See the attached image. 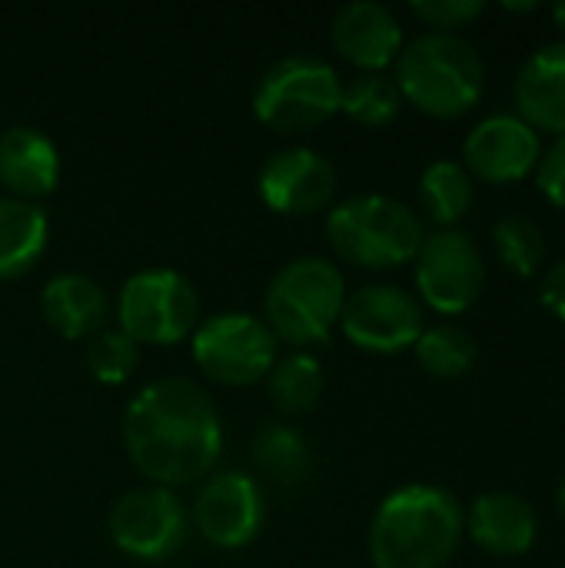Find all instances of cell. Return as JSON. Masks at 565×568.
Listing matches in <instances>:
<instances>
[{"label": "cell", "instance_id": "5bb4252c", "mask_svg": "<svg viewBox=\"0 0 565 568\" xmlns=\"http://www.w3.org/2000/svg\"><path fill=\"white\" fill-rule=\"evenodd\" d=\"M543 140L519 113H493L480 120L463 143V166L486 183H516L539 163Z\"/></svg>", "mask_w": 565, "mask_h": 568}, {"label": "cell", "instance_id": "52a82bcc", "mask_svg": "<svg viewBox=\"0 0 565 568\" xmlns=\"http://www.w3.org/2000/svg\"><path fill=\"white\" fill-rule=\"evenodd\" d=\"M117 320L137 346H176L200 326L196 286L167 266L140 270L117 293Z\"/></svg>", "mask_w": 565, "mask_h": 568}, {"label": "cell", "instance_id": "8992f818", "mask_svg": "<svg viewBox=\"0 0 565 568\" xmlns=\"http://www.w3.org/2000/svg\"><path fill=\"white\" fill-rule=\"evenodd\" d=\"M343 80L316 53H286L266 67L253 90V113L263 126L290 136L323 126L340 113Z\"/></svg>", "mask_w": 565, "mask_h": 568}, {"label": "cell", "instance_id": "44dd1931", "mask_svg": "<svg viewBox=\"0 0 565 568\" xmlns=\"http://www.w3.org/2000/svg\"><path fill=\"white\" fill-rule=\"evenodd\" d=\"M266 393H270V403L283 416L313 413L326 393V376H323L320 359L303 353V349L276 356V363L266 376Z\"/></svg>", "mask_w": 565, "mask_h": 568}, {"label": "cell", "instance_id": "e0dca14e", "mask_svg": "<svg viewBox=\"0 0 565 568\" xmlns=\"http://www.w3.org/2000/svg\"><path fill=\"white\" fill-rule=\"evenodd\" d=\"M60 183V150L37 126H7L0 133V186L7 196L40 203Z\"/></svg>", "mask_w": 565, "mask_h": 568}, {"label": "cell", "instance_id": "4dcf8cb0", "mask_svg": "<svg viewBox=\"0 0 565 568\" xmlns=\"http://www.w3.org/2000/svg\"><path fill=\"white\" fill-rule=\"evenodd\" d=\"M553 20H556V27H559V30H565V0L553 7Z\"/></svg>", "mask_w": 565, "mask_h": 568}, {"label": "cell", "instance_id": "d6986e66", "mask_svg": "<svg viewBox=\"0 0 565 568\" xmlns=\"http://www.w3.org/2000/svg\"><path fill=\"white\" fill-rule=\"evenodd\" d=\"M516 113L539 133H565V40L539 47L516 77Z\"/></svg>", "mask_w": 565, "mask_h": 568}, {"label": "cell", "instance_id": "30bf717a", "mask_svg": "<svg viewBox=\"0 0 565 568\" xmlns=\"http://www.w3.org/2000/svg\"><path fill=\"white\" fill-rule=\"evenodd\" d=\"M416 290L420 303L443 316H460L486 290V260L476 240L463 230H436L426 233L416 253Z\"/></svg>", "mask_w": 565, "mask_h": 568}, {"label": "cell", "instance_id": "9c48e42d", "mask_svg": "<svg viewBox=\"0 0 565 568\" xmlns=\"http://www.w3.org/2000/svg\"><path fill=\"white\" fill-rule=\"evenodd\" d=\"M190 516L176 489L143 486L123 493L110 516L107 532L113 546L137 562H167L186 542Z\"/></svg>", "mask_w": 565, "mask_h": 568}, {"label": "cell", "instance_id": "d4e9b609", "mask_svg": "<svg viewBox=\"0 0 565 568\" xmlns=\"http://www.w3.org/2000/svg\"><path fill=\"white\" fill-rule=\"evenodd\" d=\"M403 110V93L393 77L386 73H360L350 83H343V100L340 113L363 126H386L400 116Z\"/></svg>", "mask_w": 565, "mask_h": 568}, {"label": "cell", "instance_id": "7c38bea8", "mask_svg": "<svg viewBox=\"0 0 565 568\" xmlns=\"http://www.w3.org/2000/svg\"><path fill=\"white\" fill-rule=\"evenodd\" d=\"M193 529L213 549H246L260 539L266 526V496L263 486L246 473H213L203 479L193 509Z\"/></svg>", "mask_w": 565, "mask_h": 568}, {"label": "cell", "instance_id": "d6a6232c", "mask_svg": "<svg viewBox=\"0 0 565 568\" xmlns=\"http://www.w3.org/2000/svg\"><path fill=\"white\" fill-rule=\"evenodd\" d=\"M559 568H565V562H563V566H559Z\"/></svg>", "mask_w": 565, "mask_h": 568}, {"label": "cell", "instance_id": "277c9868", "mask_svg": "<svg viewBox=\"0 0 565 568\" xmlns=\"http://www.w3.org/2000/svg\"><path fill=\"white\" fill-rule=\"evenodd\" d=\"M333 253L360 270H400L416 260L426 226L413 206L383 193H356L326 216Z\"/></svg>", "mask_w": 565, "mask_h": 568}, {"label": "cell", "instance_id": "9a60e30c", "mask_svg": "<svg viewBox=\"0 0 565 568\" xmlns=\"http://www.w3.org/2000/svg\"><path fill=\"white\" fill-rule=\"evenodd\" d=\"M330 40L346 63L363 73H383L403 50V23L386 3L353 0L333 13Z\"/></svg>", "mask_w": 565, "mask_h": 568}, {"label": "cell", "instance_id": "2e32d148", "mask_svg": "<svg viewBox=\"0 0 565 568\" xmlns=\"http://www.w3.org/2000/svg\"><path fill=\"white\" fill-rule=\"evenodd\" d=\"M466 529L470 539L500 559H516L526 556L536 546L539 536V516L533 509V503L519 493H506V489H493L483 493L466 516Z\"/></svg>", "mask_w": 565, "mask_h": 568}, {"label": "cell", "instance_id": "83f0119b", "mask_svg": "<svg viewBox=\"0 0 565 568\" xmlns=\"http://www.w3.org/2000/svg\"><path fill=\"white\" fill-rule=\"evenodd\" d=\"M410 10L416 20H423L436 33H456L460 27L483 17L486 3L483 0H416V3H410Z\"/></svg>", "mask_w": 565, "mask_h": 568}, {"label": "cell", "instance_id": "7a4b0ae2", "mask_svg": "<svg viewBox=\"0 0 565 568\" xmlns=\"http://www.w3.org/2000/svg\"><path fill=\"white\" fill-rule=\"evenodd\" d=\"M466 536L463 503L430 483L390 493L370 523L373 568H446Z\"/></svg>", "mask_w": 565, "mask_h": 568}, {"label": "cell", "instance_id": "4fadbf2b", "mask_svg": "<svg viewBox=\"0 0 565 568\" xmlns=\"http://www.w3.org/2000/svg\"><path fill=\"white\" fill-rule=\"evenodd\" d=\"M340 173L330 156L313 146H283L270 153L256 173L260 200L280 216H310L333 203Z\"/></svg>", "mask_w": 565, "mask_h": 568}, {"label": "cell", "instance_id": "3957f363", "mask_svg": "<svg viewBox=\"0 0 565 568\" xmlns=\"http://www.w3.org/2000/svg\"><path fill=\"white\" fill-rule=\"evenodd\" d=\"M393 80L403 100H410L416 110L440 120H456L480 103L486 67L466 37L430 30L403 43Z\"/></svg>", "mask_w": 565, "mask_h": 568}, {"label": "cell", "instance_id": "ac0fdd59", "mask_svg": "<svg viewBox=\"0 0 565 568\" xmlns=\"http://www.w3.org/2000/svg\"><path fill=\"white\" fill-rule=\"evenodd\" d=\"M40 313L57 336L77 343L103 333L110 320V300L97 280L83 273H57L40 290Z\"/></svg>", "mask_w": 565, "mask_h": 568}, {"label": "cell", "instance_id": "cb8c5ba5", "mask_svg": "<svg viewBox=\"0 0 565 568\" xmlns=\"http://www.w3.org/2000/svg\"><path fill=\"white\" fill-rule=\"evenodd\" d=\"M416 359L420 366L436 376V379H460L476 366V339L453 323H440V326H426L416 339Z\"/></svg>", "mask_w": 565, "mask_h": 568}, {"label": "cell", "instance_id": "5b68a950", "mask_svg": "<svg viewBox=\"0 0 565 568\" xmlns=\"http://www.w3.org/2000/svg\"><path fill=\"white\" fill-rule=\"evenodd\" d=\"M346 296V280L336 263L323 256H296L270 280L263 296V323L276 343L326 346L340 326Z\"/></svg>", "mask_w": 565, "mask_h": 568}, {"label": "cell", "instance_id": "f546056e", "mask_svg": "<svg viewBox=\"0 0 565 568\" xmlns=\"http://www.w3.org/2000/svg\"><path fill=\"white\" fill-rule=\"evenodd\" d=\"M539 303L559 320L565 323V260L553 263L549 273L543 276V286H539Z\"/></svg>", "mask_w": 565, "mask_h": 568}, {"label": "cell", "instance_id": "4316f807", "mask_svg": "<svg viewBox=\"0 0 565 568\" xmlns=\"http://www.w3.org/2000/svg\"><path fill=\"white\" fill-rule=\"evenodd\" d=\"M90 376L103 386H120L127 383L137 366H140V346L123 333V329H103L100 336L90 339L87 356H83Z\"/></svg>", "mask_w": 565, "mask_h": 568}, {"label": "cell", "instance_id": "7402d4cb", "mask_svg": "<svg viewBox=\"0 0 565 568\" xmlns=\"http://www.w3.org/2000/svg\"><path fill=\"white\" fill-rule=\"evenodd\" d=\"M253 463L273 486H303L313 473L310 443L283 423H270L253 436Z\"/></svg>", "mask_w": 565, "mask_h": 568}, {"label": "cell", "instance_id": "603a6c76", "mask_svg": "<svg viewBox=\"0 0 565 568\" xmlns=\"http://www.w3.org/2000/svg\"><path fill=\"white\" fill-rule=\"evenodd\" d=\"M420 203L440 230H453L473 206V176L460 160H436L420 176Z\"/></svg>", "mask_w": 565, "mask_h": 568}, {"label": "cell", "instance_id": "f1b7e54d", "mask_svg": "<svg viewBox=\"0 0 565 568\" xmlns=\"http://www.w3.org/2000/svg\"><path fill=\"white\" fill-rule=\"evenodd\" d=\"M536 186L539 193L556 203V206H565V133L556 136L543 153H539V163H536Z\"/></svg>", "mask_w": 565, "mask_h": 568}, {"label": "cell", "instance_id": "6da1fadb", "mask_svg": "<svg viewBox=\"0 0 565 568\" xmlns=\"http://www.w3.org/2000/svg\"><path fill=\"white\" fill-rule=\"evenodd\" d=\"M123 449L133 469L163 489L213 476L223 456V423L210 393L186 376L147 383L123 413Z\"/></svg>", "mask_w": 565, "mask_h": 568}, {"label": "cell", "instance_id": "ba28073f", "mask_svg": "<svg viewBox=\"0 0 565 568\" xmlns=\"http://www.w3.org/2000/svg\"><path fill=\"white\" fill-rule=\"evenodd\" d=\"M196 369L230 389L256 386L276 363V336L253 313H216L190 336Z\"/></svg>", "mask_w": 565, "mask_h": 568}, {"label": "cell", "instance_id": "ffe728a7", "mask_svg": "<svg viewBox=\"0 0 565 568\" xmlns=\"http://www.w3.org/2000/svg\"><path fill=\"white\" fill-rule=\"evenodd\" d=\"M50 220L43 203L0 196V283L27 276L47 253Z\"/></svg>", "mask_w": 565, "mask_h": 568}, {"label": "cell", "instance_id": "1f68e13d", "mask_svg": "<svg viewBox=\"0 0 565 568\" xmlns=\"http://www.w3.org/2000/svg\"><path fill=\"white\" fill-rule=\"evenodd\" d=\"M559 509H563V516H565V476H563V483H559Z\"/></svg>", "mask_w": 565, "mask_h": 568}, {"label": "cell", "instance_id": "484cf974", "mask_svg": "<svg viewBox=\"0 0 565 568\" xmlns=\"http://www.w3.org/2000/svg\"><path fill=\"white\" fill-rule=\"evenodd\" d=\"M493 246L503 266L516 276H533L546 260V236L536 220L523 213H506L493 226Z\"/></svg>", "mask_w": 565, "mask_h": 568}, {"label": "cell", "instance_id": "8fae6325", "mask_svg": "<svg viewBox=\"0 0 565 568\" xmlns=\"http://www.w3.org/2000/svg\"><path fill=\"white\" fill-rule=\"evenodd\" d=\"M340 329L363 353L396 356L403 349H413L420 333L426 329L423 303L403 286L370 283L346 296Z\"/></svg>", "mask_w": 565, "mask_h": 568}]
</instances>
